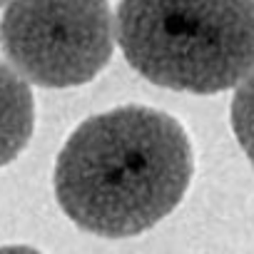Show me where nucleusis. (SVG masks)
Wrapping results in <instances>:
<instances>
[{
	"label": "nucleus",
	"mask_w": 254,
	"mask_h": 254,
	"mask_svg": "<svg viewBox=\"0 0 254 254\" xmlns=\"http://www.w3.org/2000/svg\"><path fill=\"white\" fill-rule=\"evenodd\" d=\"M117 43L145 80L192 95L254 72V0H120Z\"/></svg>",
	"instance_id": "f03ea898"
},
{
	"label": "nucleus",
	"mask_w": 254,
	"mask_h": 254,
	"mask_svg": "<svg viewBox=\"0 0 254 254\" xmlns=\"http://www.w3.org/2000/svg\"><path fill=\"white\" fill-rule=\"evenodd\" d=\"M5 3H10V0H0V8H3V5H5Z\"/></svg>",
	"instance_id": "0eeeda50"
},
{
	"label": "nucleus",
	"mask_w": 254,
	"mask_h": 254,
	"mask_svg": "<svg viewBox=\"0 0 254 254\" xmlns=\"http://www.w3.org/2000/svg\"><path fill=\"white\" fill-rule=\"evenodd\" d=\"M229 117H232V132L254 167V72L237 85Z\"/></svg>",
	"instance_id": "39448f33"
},
{
	"label": "nucleus",
	"mask_w": 254,
	"mask_h": 254,
	"mask_svg": "<svg viewBox=\"0 0 254 254\" xmlns=\"http://www.w3.org/2000/svg\"><path fill=\"white\" fill-rule=\"evenodd\" d=\"M35 130V100L28 80L0 60V167L10 165Z\"/></svg>",
	"instance_id": "20e7f679"
},
{
	"label": "nucleus",
	"mask_w": 254,
	"mask_h": 254,
	"mask_svg": "<svg viewBox=\"0 0 254 254\" xmlns=\"http://www.w3.org/2000/svg\"><path fill=\"white\" fill-rule=\"evenodd\" d=\"M192 145L167 112L125 105L87 117L55 162L60 209L85 232L125 239L162 222L192 182Z\"/></svg>",
	"instance_id": "f257e3e1"
},
{
	"label": "nucleus",
	"mask_w": 254,
	"mask_h": 254,
	"mask_svg": "<svg viewBox=\"0 0 254 254\" xmlns=\"http://www.w3.org/2000/svg\"><path fill=\"white\" fill-rule=\"evenodd\" d=\"M0 254H43L33 247H23V244H13V247H0Z\"/></svg>",
	"instance_id": "423d86ee"
},
{
	"label": "nucleus",
	"mask_w": 254,
	"mask_h": 254,
	"mask_svg": "<svg viewBox=\"0 0 254 254\" xmlns=\"http://www.w3.org/2000/svg\"><path fill=\"white\" fill-rule=\"evenodd\" d=\"M0 50L40 87H77L105 70L115 50L107 0H10L0 18Z\"/></svg>",
	"instance_id": "7ed1b4c3"
}]
</instances>
